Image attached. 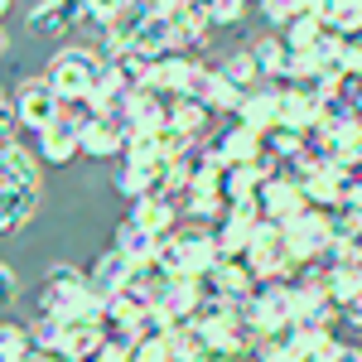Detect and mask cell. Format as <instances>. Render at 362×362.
Masks as SVG:
<instances>
[{
	"label": "cell",
	"instance_id": "obj_1",
	"mask_svg": "<svg viewBox=\"0 0 362 362\" xmlns=\"http://www.w3.org/2000/svg\"><path fill=\"white\" fill-rule=\"evenodd\" d=\"M102 309L107 305L92 295L87 271L68 266V261L49 266V280L39 290V314H54V319H102Z\"/></svg>",
	"mask_w": 362,
	"mask_h": 362
},
{
	"label": "cell",
	"instance_id": "obj_2",
	"mask_svg": "<svg viewBox=\"0 0 362 362\" xmlns=\"http://www.w3.org/2000/svg\"><path fill=\"white\" fill-rule=\"evenodd\" d=\"M102 58L92 54V49H58L54 58H49V87L58 92V102L63 107H83L87 97H92V87H97V78H102Z\"/></svg>",
	"mask_w": 362,
	"mask_h": 362
},
{
	"label": "cell",
	"instance_id": "obj_3",
	"mask_svg": "<svg viewBox=\"0 0 362 362\" xmlns=\"http://www.w3.org/2000/svg\"><path fill=\"white\" fill-rule=\"evenodd\" d=\"M251 266V276L261 280H295L300 276V266H295V256H290V242H285V227L280 223H256V232H251V247H247V256H242Z\"/></svg>",
	"mask_w": 362,
	"mask_h": 362
},
{
	"label": "cell",
	"instance_id": "obj_4",
	"mask_svg": "<svg viewBox=\"0 0 362 362\" xmlns=\"http://www.w3.org/2000/svg\"><path fill=\"white\" fill-rule=\"evenodd\" d=\"M247 324L256 343L261 338H280L295 324V295H290V280H266L256 295L247 300Z\"/></svg>",
	"mask_w": 362,
	"mask_h": 362
},
{
	"label": "cell",
	"instance_id": "obj_5",
	"mask_svg": "<svg viewBox=\"0 0 362 362\" xmlns=\"http://www.w3.org/2000/svg\"><path fill=\"white\" fill-rule=\"evenodd\" d=\"M285 242H290V256H295L300 271H305V266H324V256H329V247H334L329 208H309V213H300L295 223L285 227Z\"/></svg>",
	"mask_w": 362,
	"mask_h": 362
},
{
	"label": "cell",
	"instance_id": "obj_6",
	"mask_svg": "<svg viewBox=\"0 0 362 362\" xmlns=\"http://www.w3.org/2000/svg\"><path fill=\"white\" fill-rule=\"evenodd\" d=\"M73 116L83 126V155L87 160H116V155H126V145H131V121H126V112L97 116L92 107H78Z\"/></svg>",
	"mask_w": 362,
	"mask_h": 362
},
{
	"label": "cell",
	"instance_id": "obj_7",
	"mask_svg": "<svg viewBox=\"0 0 362 362\" xmlns=\"http://www.w3.org/2000/svg\"><path fill=\"white\" fill-rule=\"evenodd\" d=\"M15 112H20V126H29L34 136H44L54 121H63V102L49 87V78H29L20 87V97H15Z\"/></svg>",
	"mask_w": 362,
	"mask_h": 362
},
{
	"label": "cell",
	"instance_id": "obj_8",
	"mask_svg": "<svg viewBox=\"0 0 362 362\" xmlns=\"http://www.w3.org/2000/svg\"><path fill=\"white\" fill-rule=\"evenodd\" d=\"M174 116V97L155 92V87H140L126 97V121H131V136H160Z\"/></svg>",
	"mask_w": 362,
	"mask_h": 362
},
{
	"label": "cell",
	"instance_id": "obj_9",
	"mask_svg": "<svg viewBox=\"0 0 362 362\" xmlns=\"http://www.w3.org/2000/svg\"><path fill=\"white\" fill-rule=\"evenodd\" d=\"M83 20H87L83 0H39V5H29V15H25L29 34H44V39H63Z\"/></svg>",
	"mask_w": 362,
	"mask_h": 362
},
{
	"label": "cell",
	"instance_id": "obj_10",
	"mask_svg": "<svg viewBox=\"0 0 362 362\" xmlns=\"http://www.w3.org/2000/svg\"><path fill=\"white\" fill-rule=\"evenodd\" d=\"M256 203H261V218H266V223H280V227H290L300 213H309L305 189H295L290 179H266L261 194H256Z\"/></svg>",
	"mask_w": 362,
	"mask_h": 362
},
{
	"label": "cell",
	"instance_id": "obj_11",
	"mask_svg": "<svg viewBox=\"0 0 362 362\" xmlns=\"http://www.w3.org/2000/svg\"><path fill=\"white\" fill-rule=\"evenodd\" d=\"M280 116H285V83H261V87H251V97L237 121L251 126L256 136H271L280 126Z\"/></svg>",
	"mask_w": 362,
	"mask_h": 362
},
{
	"label": "cell",
	"instance_id": "obj_12",
	"mask_svg": "<svg viewBox=\"0 0 362 362\" xmlns=\"http://www.w3.org/2000/svg\"><path fill=\"white\" fill-rule=\"evenodd\" d=\"M131 276H136V266L121 256V251H107V256H97L92 261V271H87V285H92V295L102 300V305H112V300H121L126 295V285H131Z\"/></svg>",
	"mask_w": 362,
	"mask_h": 362
},
{
	"label": "cell",
	"instance_id": "obj_13",
	"mask_svg": "<svg viewBox=\"0 0 362 362\" xmlns=\"http://www.w3.org/2000/svg\"><path fill=\"white\" fill-rule=\"evenodd\" d=\"M174 237H179V251H184V271H189V276H213V271L223 266L218 232H208V227H184V232H174Z\"/></svg>",
	"mask_w": 362,
	"mask_h": 362
},
{
	"label": "cell",
	"instance_id": "obj_14",
	"mask_svg": "<svg viewBox=\"0 0 362 362\" xmlns=\"http://www.w3.org/2000/svg\"><path fill=\"white\" fill-rule=\"evenodd\" d=\"M39 155H44L49 165H68V160H78V155H83V126H78V116L63 112V121H54V126L39 136Z\"/></svg>",
	"mask_w": 362,
	"mask_h": 362
},
{
	"label": "cell",
	"instance_id": "obj_15",
	"mask_svg": "<svg viewBox=\"0 0 362 362\" xmlns=\"http://www.w3.org/2000/svg\"><path fill=\"white\" fill-rule=\"evenodd\" d=\"M213 145H218V155H223L227 165H256V160L266 155V136H256V131H251V126H242V121L223 126Z\"/></svg>",
	"mask_w": 362,
	"mask_h": 362
},
{
	"label": "cell",
	"instance_id": "obj_16",
	"mask_svg": "<svg viewBox=\"0 0 362 362\" xmlns=\"http://www.w3.org/2000/svg\"><path fill=\"white\" fill-rule=\"evenodd\" d=\"M208 285H213V295H218V300H232V305H247L251 295L261 290V280L251 276L247 261H223V266L208 276Z\"/></svg>",
	"mask_w": 362,
	"mask_h": 362
},
{
	"label": "cell",
	"instance_id": "obj_17",
	"mask_svg": "<svg viewBox=\"0 0 362 362\" xmlns=\"http://www.w3.org/2000/svg\"><path fill=\"white\" fill-rule=\"evenodd\" d=\"M213 116H218V112H213L208 102L174 97V116H169V126H174V131H184L194 145H203V140H208V131H213Z\"/></svg>",
	"mask_w": 362,
	"mask_h": 362
},
{
	"label": "cell",
	"instance_id": "obj_18",
	"mask_svg": "<svg viewBox=\"0 0 362 362\" xmlns=\"http://www.w3.org/2000/svg\"><path fill=\"white\" fill-rule=\"evenodd\" d=\"M174 218H179V208L169 203L165 194L155 198H140V203H131V223L145 227L150 237H174Z\"/></svg>",
	"mask_w": 362,
	"mask_h": 362
},
{
	"label": "cell",
	"instance_id": "obj_19",
	"mask_svg": "<svg viewBox=\"0 0 362 362\" xmlns=\"http://www.w3.org/2000/svg\"><path fill=\"white\" fill-rule=\"evenodd\" d=\"M251 54L261 63V78H266V83H285V68H290V44H285V34H261V39H251Z\"/></svg>",
	"mask_w": 362,
	"mask_h": 362
},
{
	"label": "cell",
	"instance_id": "obj_20",
	"mask_svg": "<svg viewBox=\"0 0 362 362\" xmlns=\"http://www.w3.org/2000/svg\"><path fill=\"white\" fill-rule=\"evenodd\" d=\"M34 208H39V189H5L0 194V232L15 237L34 218Z\"/></svg>",
	"mask_w": 362,
	"mask_h": 362
},
{
	"label": "cell",
	"instance_id": "obj_21",
	"mask_svg": "<svg viewBox=\"0 0 362 362\" xmlns=\"http://www.w3.org/2000/svg\"><path fill=\"white\" fill-rule=\"evenodd\" d=\"M0 179H5V189H39V169H34V155L25 145L0 150Z\"/></svg>",
	"mask_w": 362,
	"mask_h": 362
},
{
	"label": "cell",
	"instance_id": "obj_22",
	"mask_svg": "<svg viewBox=\"0 0 362 362\" xmlns=\"http://www.w3.org/2000/svg\"><path fill=\"white\" fill-rule=\"evenodd\" d=\"M0 362H39V343H34L29 324H20V319L0 324Z\"/></svg>",
	"mask_w": 362,
	"mask_h": 362
},
{
	"label": "cell",
	"instance_id": "obj_23",
	"mask_svg": "<svg viewBox=\"0 0 362 362\" xmlns=\"http://www.w3.org/2000/svg\"><path fill=\"white\" fill-rule=\"evenodd\" d=\"M324 34H329L324 15H319V10H300V15L285 25V44H290L295 54H314V49L324 44Z\"/></svg>",
	"mask_w": 362,
	"mask_h": 362
},
{
	"label": "cell",
	"instance_id": "obj_24",
	"mask_svg": "<svg viewBox=\"0 0 362 362\" xmlns=\"http://www.w3.org/2000/svg\"><path fill=\"white\" fill-rule=\"evenodd\" d=\"M116 251L131 261V266H150L155 261V251H160V237H150L145 227H136L131 218L116 227Z\"/></svg>",
	"mask_w": 362,
	"mask_h": 362
},
{
	"label": "cell",
	"instance_id": "obj_25",
	"mask_svg": "<svg viewBox=\"0 0 362 362\" xmlns=\"http://www.w3.org/2000/svg\"><path fill=\"white\" fill-rule=\"evenodd\" d=\"M116 73V83L126 87V92H140V87H150V73H155V58L136 54V49H121V54L107 63Z\"/></svg>",
	"mask_w": 362,
	"mask_h": 362
},
{
	"label": "cell",
	"instance_id": "obj_26",
	"mask_svg": "<svg viewBox=\"0 0 362 362\" xmlns=\"http://www.w3.org/2000/svg\"><path fill=\"white\" fill-rule=\"evenodd\" d=\"M223 198H227V208H242V203H256V194H261V174L251 165H227L223 174Z\"/></svg>",
	"mask_w": 362,
	"mask_h": 362
},
{
	"label": "cell",
	"instance_id": "obj_27",
	"mask_svg": "<svg viewBox=\"0 0 362 362\" xmlns=\"http://www.w3.org/2000/svg\"><path fill=\"white\" fill-rule=\"evenodd\" d=\"M319 15H324V25L334 29L338 39H358L362 34V0H324Z\"/></svg>",
	"mask_w": 362,
	"mask_h": 362
},
{
	"label": "cell",
	"instance_id": "obj_28",
	"mask_svg": "<svg viewBox=\"0 0 362 362\" xmlns=\"http://www.w3.org/2000/svg\"><path fill=\"white\" fill-rule=\"evenodd\" d=\"M218 68H223V78H232V83L247 87V92L266 83V78H261V63H256V54H251V49H237V54H227Z\"/></svg>",
	"mask_w": 362,
	"mask_h": 362
},
{
	"label": "cell",
	"instance_id": "obj_29",
	"mask_svg": "<svg viewBox=\"0 0 362 362\" xmlns=\"http://www.w3.org/2000/svg\"><path fill=\"white\" fill-rule=\"evenodd\" d=\"M329 300H334L338 309H348L353 300H362V271L358 266H338V271H329Z\"/></svg>",
	"mask_w": 362,
	"mask_h": 362
},
{
	"label": "cell",
	"instance_id": "obj_30",
	"mask_svg": "<svg viewBox=\"0 0 362 362\" xmlns=\"http://www.w3.org/2000/svg\"><path fill=\"white\" fill-rule=\"evenodd\" d=\"M184 213H194L198 223H208V218H218V223H223V218H227L223 189H194V194H189V203H184Z\"/></svg>",
	"mask_w": 362,
	"mask_h": 362
},
{
	"label": "cell",
	"instance_id": "obj_31",
	"mask_svg": "<svg viewBox=\"0 0 362 362\" xmlns=\"http://www.w3.org/2000/svg\"><path fill=\"white\" fill-rule=\"evenodd\" d=\"M131 0H83V10H87V25H97V29H112L116 20H121V10H126Z\"/></svg>",
	"mask_w": 362,
	"mask_h": 362
},
{
	"label": "cell",
	"instance_id": "obj_32",
	"mask_svg": "<svg viewBox=\"0 0 362 362\" xmlns=\"http://www.w3.org/2000/svg\"><path fill=\"white\" fill-rule=\"evenodd\" d=\"M256 10L266 15V25H276V29H285L295 15H300V0H256Z\"/></svg>",
	"mask_w": 362,
	"mask_h": 362
},
{
	"label": "cell",
	"instance_id": "obj_33",
	"mask_svg": "<svg viewBox=\"0 0 362 362\" xmlns=\"http://www.w3.org/2000/svg\"><path fill=\"white\" fill-rule=\"evenodd\" d=\"M247 5L256 0H208V15H213V25H237L247 15Z\"/></svg>",
	"mask_w": 362,
	"mask_h": 362
},
{
	"label": "cell",
	"instance_id": "obj_34",
	"mask_svg": "<svg viewBox=\"0 0 362 362\" xmlns=\"http://www.w3.org/2000/svg\"><path fill=\"white\" fill-rule=\"evenodd\" d=\"M92 362H136V348H131V343H121V338H107V343H102V353H97Z\"/></svg>",
	"mask_w": 362,
	"mask_h": 362
},
{
	"label": "cell",
	"instance_id": "obj_35",
	"mask_svg": "<svg viewBox=\"0 0 362 362\" xmlns=\"http://www.w3.org/2000/svg\"><path fill=\"white\" fill-rule=\"evenodd\" d=\"M319 362H362V348H358V343H334Z\"/></svg>",
	"mask_w": 362,
	"mask_h": 362
},
{
	"label": "cell",
	"instance_id": "obj_36",
	"mask_svg": "<svg viewBox=\"0 0 362 362\" xmlns=\"http://www.w3.org/2000/svg\"><path fill=\"white\" fill-rule=\"evenodd\" d=\"M348 68H353V78H362V34L348 39Z\"/></svg>",
	"mask_w": 362,
	"mask_h": 362
},
{
	"label": "cell",
	"instance_id": "obj_37",
	"mask_svg": "<svg viewBox=\"0 0 362 362\" xmlns=\"http://www.w3.org/2000/svg\"><path fill=\"white\" fill-rule=\"evenodd\" d=\"M15 285H20V280H15V266H0V295H5V300H15Z\"/></svg>",
	"mask_w": 362,
	"mask_h": 362
},
{
	"label": "cell",
	"instance_id": "obj_38",
	"mask_svg": "<svg viewBox=\"0 0 362 362\" xmlns=\"http://www.w3.org/2000/svg\"><path fill=\"white\" fill-rule=\"evenodd\" d=\"M343 324H348V329H358V334H362V300H353V305L343 309Z\"/></svg>",
	"mask_w": 362,
	"mask_h": 362
},
{
	"label": "cell",
	"instance_id": "obj_39",
	"mask_svg": "<svg viewBox=\"0 0 362 362\" xmlns=\"http://www.w3.org/2000/svg\"><path fill=\"white\" fill-rule=\"evenodd\" d=\"M223 362H261V358H256V348H251V353H237V358H223Z\"/></svg>",
	"mask_w": 362,
	"mask_h": 362
}]
</instances>
